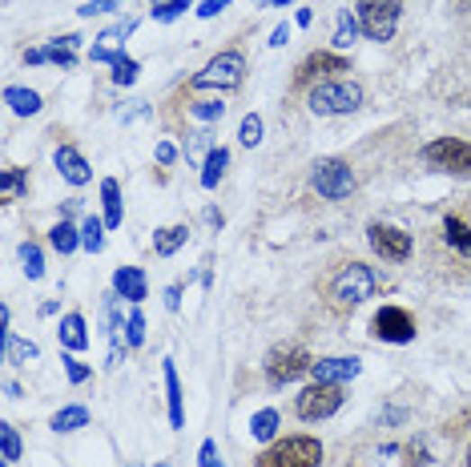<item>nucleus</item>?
I'll use <instances>...</instances> for the list:
<instances>
[{"label": "nucleus", "mask_w": 471, "mask_h": 467, "mask_svg": "<svg viewBox=\"0 0 471 467\" xmlns=\"http://www.w3.org/2000/svg\"><path fill=\"white\" fill-rule=\"evenodd\" d=\"M375 290H379V274L367 262H347L335 279H331V298H335L339 307H358V302L375 298Z\"/></svg>", "instance_id": "7ed1b4c3"}, {"label": "nucleus", "mask_w": 471, "mask_h": 467, "mask_svg": "<svg viewBox=\"0 0 471 467\" xmlns=\"http://www.w3.org/2000/svg\"><path fill=\"white\" fill-rule=\"evenodd\" d=\"M53 166L61 169V178L68 181V186H85V181L93 178L89 161L81 158V150H77V145H57V153H53Z\"/></svg>", "instance_id": "2eb2a0df"}, {"label": "nucleus", "mask_w": 471, "mask_h": 467, "mask_svg": "<svg viewBox=\"0 0 471 467\" xmlns=\"http://www.w3.org/2000/svg\"><path fill=\"white\" fill-rule=\"evenodd\" d=\"M105 230H109L105 222L89 214V218L81 222V246L89 250V254H101V250H105Z\"/></svg>", "instance_id": "c85d7f7f"}, {"label": "nucleus", "mask_w": 471, "mask_h": 467, "mask_svg": "<svg viewBox=\"0 0 471 467\" xmlns=\"http://www.w3.org/2000/svg\"><path fill=\"white\" fill-rule=\"evenodd\" d=\"M230 5H234V0H202V5H198V16H202V21H210V16H218L222 8H230Z\"/></svg>", "instance_id": "37998d69"}, {"label": "nucleus", "mask_w": 471, "mask_h": 467, "mask_svg": "<svg viewBox=\"0 0 471 467\" xmlns=\"http://www.w3.org/2000/svg\"><path fill=\"white\" fill-rule=\"evenodd\" d=\"M101 202H105V226L117 230V226H122L125 214H122V186H117L113 178L101 181Z\"/></svg>", "instance_id": "4be33fe9"}, {"label": "nucleus", "mask_w": 471, "mask_h": 467, "mask_svg": "<svg viewBox=\"0 0 471 467\" xmlns=\"http://www.w3.org/2000/svg\"><path fill=\"white\" fill-rule=\"evenodd\" d=\"M153 5H166V0H153Z\"/></svg>", "instance_id": "6e6d98bb"}, {"label": "nucleus", "mask_w": 471, "mask_h": 467, "mask_svg": "<svg viewBox=\"0 0 471 467\" xmlns=\"http://www.w3.org/2000/svg\"><path fill=\"white\" fill-rule=\"evenodd\" d=\"M358 371H363V362L355 354H331V359L314 362L311 375H314V383H350Z\"/></svg>", "instance_id": "ddd939ff"}, {"label": "nucleus", "mask_w": 471, "mask_h": 467, "mask_svg": "<svg viewBox=\"0 0 471 467\" xmlns=\"http://www.w3.org/2000/svg\"><path fill=\"white\" fill-rule=\"evenodd\" d=\"M5 395H8V399H16V395H21V383H13V379H8V383H5Z\"/></svg>", "instance_id": "3c124183"}, {"label": "nucleus", "mask_w": 471, "mask_h": 467, "mask_svg": "<svg viewBox=\"0 0 471 467\" xmlns=\"http://www.w3.org/2000/svg\"><path fill=\"white\" fill-rule=\"evenodd\" d=\"M358 29L367 41H391L399 29V16H403V0H358L355 5Z\"/></svg>", "instance_id": "20e7f679"}, {"label": "nucleus", "mask_w": 471, "mask_h": 467, "mask_svg": "<svg viewBox=\"0 0 471 467\" xmlns=\"http://www.w3.org/2000/svg\"><path fill=\"white\" fill-rule=\"evenodd\" d=\"M161 375H166V403H169V427H182L186 423V411H182V383H177V367L174 359L161 362Z\"/></svg>", "instance_id": "f3484780"}, {"label": "nucleus", "mask_w": 471, "mask_h": 467, "mask_svg": "<svg viewBox=\"0 0 471 467\" xmlns=\"http://www.w3.org/2000/svg\"><path fill=\"white\" fill-rule=\"evenodd\" d=\"M311 186L319 189L327 202H342V197L355 194V169L342 158H319L311 166Z\"/></svg>", "instance_id": "6e6552de"}, {"label": "nucleus", "mask_w": 471, "mask_h": 467, "mask_svg": "<svg viewBox=\"0 0 471 467\" xmlns=\"http://www.w3.org/2000/svg\"><path fill=\"white\" fill-rule=\"evenodd\" d=\"M0 452H5V463L21 460V431L13 423H0Z\"/></svg>", "instance_id": "2f4dec72"}, {"label": "nucleus", "mask_w": 471, "mask_h": 467, "mask_svg": "<svg viewBox=\"0 0 471 467\" xmlns=\"http://www.w3.org/2000/svg\"><path fill=\"white\" fill-rule=\"evenodd\" d=\"M153 158H158L161 166H174V161H177V150H174V145H169V142H158V150H153Z\"/></svg>", "instance_id": "c03bdc74"}, {"label": "nucleus", "mask_w": 471, "mask_h": 467, "mask_svg": "<svg viewBox=\"0 0 471 467\" xmlns=\"http://www.w3.org/2000/svg\"><path fill=\"white\" fill-rule=\"evenodd\" d=\"M122 121H137V117H149V105H145V101H130V109H122V114H117Z\"/></svg>", "instance_id": "a18cd8bd"}, {"label": "nucleus", "mask_w": 471, "mask_h": 467, "mask_svg": "<svg viewBox=\"0 0 471 467\" xmlns=\"http://www.w3.org/2000/svg\"><path fill=\"white\" fill-rule=\"evenodd\" d=\"M186 242H190V226H161L158 234H153V250H158V258H174Z\"/></svg>", "instance_id": "6ab92c4d"}, {"label": "nucleus", "mask_w": 471, "mask_h": 467, "mask_svg": "<svg viewBox=\"0 0 471 467\" xmlns=\"http://www.w3.org/2000/svg\"><path fill=\"white\" fill-rule=\"evenodd\" d=\"M21 262H24V274H29L32 282L45 274V254H41L37 242H21Z\"/></svg>", "instance_id": "7c9ffc66"}, {"label": "nucleus", "mask_w": 471, "mask_h": 467, "mask_svg": "<svg viewBox=\"0 0 471 467\" xmlns=\"http://www.w3.org/2000/svg\"><path fill=\"white\" fill-rule=\"evenodd\" d=\"M5 105L13 109L16 117H32V114H41V93L21 89V85H8V89H5Z\"/></svg>", "instance_id": "aec40b11"}, {"label": "nucleus", "mask_w": 471, "mask_h": 467, "mask_svg": "<svg viewBox=\"0 0 471 467\" xmlns=\"http://www.w3.org/2000/svg\"><path fill=\"white\" fill-rule=\"evenodd\" d=\"M141 343H145V315L133 310L130 323H125V347H141Z\"/></svg>", "instance_id": "e433bc0d"}, {"label": "nucleus", "mask_w": 471, "mask_h": 467, "mask_svg": "<svg viewBox=\"0 0 471 467\" xmlns=\"http://www.w3.org/2000/svg\"><path fill=\"white\" fill-rule=\"evenodd\" d=\"M0 194H5L8 202H21V197L29 194V169L8 166L5 174H0Z\"/></svg>", "instance_id": "393cba45"}, {"label": "nucleus", "mask_w": 471, "mask_h": 467, "mask_svg": "<svg viewBox=\"0 0 471 467\" xmlns=\"http://www.w3.org/2000/svg\"><path fill=\"white\" fill-rule=\"evenodd\" d=\"M186 8H194V0H166V5H158V8H153V21L169 24V21H177V16H182Z\"/></svg>", "instance_id": "f704fd0d"}, {"label": "nucleus", "mask_w": 471, "mask_h": 467, "mask_svg": "<svg viewBox=\"0 0 471 467\" xmlns=\"http://www.w3.org/2000/svg\"><path fill=\"white\" fill-rule=\"evenodd\" d=\"M423 161L439 174L471 178V142H464V137H435V142L423 145Z\"/></svg>", "instance_id": "423d86ee"}, {"label": "nucleus", "mask_w": 471, "mask_h": 467, "mask_svg": "<svg viewBox=\"0 0 471 467\" xmlns=\"http://www.w3.org/2000/svg\"><path fill=\"white\" fill-rule=\"evenodd\" d=\"M371 334L383 343H415V318L407 315L403 307H383L379 315L371 318Z\"/></svg>", "instance_id": "9b49d317"}, {"label": "nucleus", "mask_w": 471, "mask_h": 467, "mask_svg": "<svg viewBox=\"0 0 471 467\" xmlns=\"http://www.w3.org/2000/svg\"><path fill=\"white\" fill-rule=\"evenodd\" d=\"M137 73H141V65H137L133 57H122V60L113 65V85H133Z\"/></svg>", "instance_id": "4c0bfd02"}, {"label": "nucleus", "mask_w": 471, "mask_h": 467, "mask_svg": "<svg viewBox=\"0 0 471 467\" xmlns=\"http://www.w3.org/2000/svg\"><path fill=\"white\" fill-rule=\"evenodd\" d=\"M246 77V57L238 49H226L202 69V73L190 77V89H238Z\"/></svg>", "instance_id": "0eeeda50"}, {"label": "nucleus", "mask_w": 471, "mask_h": 467, "mask_svg": "<svg viewBox=\"0 0 471 467\" xmlns=\"http://www.w3.org/2000/svg\"><path fill=\"white\" fill-rule=\"evenodd\" d=\"M49 427L53 431H81V427H89V407H61L49 419Z\"/></svg>", "instance_id": "cd10ccee"}, {"label": "nucleus", "mask_w": 471, "mask_h": 467, "mask_svg": "<svg viewBox=\"0 0 471 467\" xmlns=\"http://www.w3.org/2000/svg\"><path fill=\"white\" fill-rule=\"evenodd\" d=\"M113 294L117 298H130L137 307V302L149 298V282H145V274L137 270V266H117L113 270Z\"/></svg>", "instance_id": "dca6fc26"}, {"label": "nucleus", "mask_w": 471, "mask_h": 467, "mask_svg": "<svg viewBox=\"0 0 471 467\" xmlns=\"http://www.w3.org/2000/svg\"><path fill=\"white\" fill-rule=\"evenodd\" d=\"M125 0H89V5H81V16H101V13H113V8H122Z\"/></svg>", "instance_id": "a19ab883"}, {"label": "nucleus", "mask_w": 471, "mask_h": 467, "mask_svg": "<svg viewBox=\"0 0 471 467\" xmlns=\"http://www.w3.org/2000/svg\"><path fill=\"white\" fill-rule=\"evenodd\" d=\"M77 45H81V37H77V32H68V37H57L53 45H45V49H29V53H24V60H29V65H61V69H73V65H77V53H73Z\"/></svg>", "instance_id": "f8f14e48"}, {"label": "nucleus", "mask_w": 471, "mask_h": 467, "mask_svg": "<svg viewBox=\"0 0 471 467\" xmlns=\"http://www.w3.org/2000/svg\"><path fill=\"white\" fill-rule=\"evenodd\" d=\"M205 222H210V226H213V230H222V214H218V210H213V206H210V210H205Z\"/></svg>", "instance_id": "09e8293b"}, {"label": "nucleus", "mask_w": 471, "mask_h": 467, "mask_svg": "<svg viewBox=\"0 0 471 467\" xmlns=\"http://www.w3.org/2000/svg\"><path fill=\"white\" fill-rule=\"evenodd\" d=\"M213 153V133L210 129H202V133H194L190 142H186V158L190 161H205Z\"/></svg>", "instance_id": "473e14b6"}, {"label": "nucleus", "mask_w": 471, "mask_h": 467, "mask_svg": "<svg viewBox=\"0 0 471 467\" xmlns=\"http://www.w3.org/2000/svg\"><path fill=\"white\" fill-rule=\"evenodd\" d=\"M467 467H471V447H467Z\"/></svg>", "instance_id": "864d4df0"}, {"label": "nucleus", "mask_w": 471, "mask_h": 467, "mask_svg": "<svg viewBox=\"0 0 471 467\" xmlns=\"http://www.w3.org/2000/svg\"><path fill=\"white\" fill-rule=\"evenodd\" d=\"M314 21V13H311V8H298V24H303V29H306V24H311Z\"/></svg>", "instance_id": "8fccbe9b"}, {"label": "nucleus", "mask_w": 471, "mask_h": 467, "mask_svg": "<svg viewBox=\"0 0 471 467\" xmlns=\"http://www.w3.org/2000/svg\"><path fill=\"white\" fill-rule=\"evenodd\" d=\"M190 114L198 121H218L222 114H226V105H222V97H202V101H194L190 105Z\"/></svg>", "instance_id": "72a5a7b5"}, {"label": "nucleus", "mask_w": 471, "mask_h": 467, "mask_svg": "<svg viewBox=\"0 0 471 467\" xmlns=\"http://www.w3.org/2000/svg\"><path fill=\"white\" fill-rule=\"evenodd\" d=\"M254 467H322V444L314 435H286L270 444Z\"/></svg>", "instance_id": "f03ea898"}, {"label": "nucleus", "mask_w": 471, "mask_h": 467, "mask_svg": "<svg viewBox=\"0 0 471 467\" xmlns=\"http://www.w3.org/2000/svg\"><path fill=\"white\" fill-rule=\"evenodd\" d=\"M327 73H350V60L342 57V53H311L303 65H298L294 81L298 85H311L314 77H327Z\"/></svg>", "instance_id": "4468645a"}, {"label": "nucleus", "mask_w": 471, "mask_h": 467, "mask_svg": "<svg viewBox=\"0 0 471 467\" xmlns=\"http://www.w3.org/2000/svg\"><path fill=\"white\" fill-rule=\"evenodd\" d=\"M407 455H411L407 467H431V455H427V439H423V435L411 439V444H407Z\"/></svg>", "instance_id": "58836bf2"}, {"label": "nucleus", "mask_w": 471, "mask_h": 467, "mask_svg": "<svg viewBox=\"0 0 471 467\" xmlns=\"http://www.w3.org/2000/svg\"><path fill=\"white\" fill-rule=\"evenodd\" d=\"M49 242H53L57 254H73V250L81 246V230H77L68 218H61L53 230H49Z\"/></svg>", "instance_id": "b1692460"}, {"label": "nucleus", "mask_w": 471, "mask_h": 467, "mask_svg": "<svg viewBox=\"0 0 471 467\" xmlns=\"http://www.w3.org/2000/svg\"><path fill=\"white\" fill-rule=\"evenodd\" d=\"M226 166H230V150H226V145H213V153L202 161V186L205 189H218V181H222V174H226Z\"/></svg>", "instance_id": "5701e85b"}, {"label": "nucleus", "mask_w": 471, "mask_h": 467, "mask_svg": "<svg viewBox=\"0 0 471 467\" xmlns=\"http://www.w3.org/2000/svg\"><path fill=\"white\" fill-rule=\"evenodd\" d=\"M342 403H347L342 383H311V387H303V391L294 395V411H298V419H306V423L331 419Z\"/></svg>", "instance_id": "1a4fd4ad"}, {"label": "nucleus", "mask_w": 471, "mask_h": 467, "mask_svg": "<svg viewBox=\"0 0 471 467\" xmlns=\"http://www.w3.org/2000/svg\"><path fill=\"white\" fill-rule=\"evenodd\" d=\"M358 32H363V29H358V16H350L347 8H342V13H339V29H335V37H331V45H335L339 53H347V49L358 41Z\"/></svg>", "instance_id": "bb28decb"}, {"label": "nucleus", "mask_w": 471, "mask_h": 467, "mask_svg": "<svg viewBox=\"0 0 471 467\" xmlns=\"http://www.w3.org/2000/svg\"><path fill=\"white\" fill-rule=\"evenodd\" d=\"M158 467H169V463H158Z\"/></svg>", "instance_id": "4d7b16f0"}, {"label": "nucleus", "mask_w": 471, "mask_h": 467, "mask_svg": "<svg viewBox=\"0 0 471 467\" xmlns=\"http://www.w3.org/2000/svg\"><path fill=\"white\" fill-rule=\"evenodd\" d=\"M290 41V24H278V29H274V37H270V45L274 49H282Z\"/></svg>", "instance_id": "49530a36"}, {"label": "nucleus", "mask_w": 471, "mask_h": 467, "mask_svg": "<svg viewBox=\"0 0 471 467\" xmlns=\"http://www.w3.org/2000/svg\"><path fill=\"white\" fill-rule=\"evenodd\" d=\"M250 435L258 439V444H270V439L278 435V411L267 407V411L254 415V419H250Z\"/></svg>", "instance_id": "c756f323"}, {"label": "nucleus", "mask_w": 471, "mask_h": 467, "mask_svg": "<svg viewBox=\"0 0 471 467\" xmlns=\"http://www.w3.org/2000/svg\"><path fill=\"white\" fill-rule=\"evenodd\" d=\"M367 242H371V250L383 258V262H407L411 250H415V242H411L407 230L383 226V222H371V226H367Z\"/></svg>", "instance_id": "9d476101"}, {"label": "nucleus", "mask_w": 471, "mask_h": 467, "mask_svg": "<svg viewBox=\"0 0 471 467\" xmlns=\"http://www.w3.org/2000/svg\"><path fill=\"white\" fill-rule=\"evenodd\" d=\"M238 137H242V145H250V150H254V145L262 142V117L258 114H246L242 117V129H238Z\"/></svg>", "instance_id": "c9c22d12"}, {"label": "nucleus", "mask_w": 471, "mask_h": 467, "mask_svg": "<svg viewBox=\"0 0 471 467\" xmlns=\"http://www.w3.org/2000/svg\"><path fill=\"white\" fill-rule=\"evenodd\" d=\"M198 463H202V467H222V460H218V444H213V439H205V444H202Z\"/></svg>", "instance_id": "79ce46f5"}, {"label": "nucleus", "mask_w": 471, "mask_h": 467, "mask_svg": "<svg viewBox=\"0 0 471 467\" xmlns=\"http://www.w3.org/2000/svg\"><path fill=\"white\" fill-rule=\"evenodd\" d=\"M311 367H314L311 351L298 347V343H278V347L267 354V362H262V371H267V383H270V387L294 383V379H303Z\"/></svg>", "instance_id": "39448f33"}, {"label": "nucleus", "mask_w": 471, "mask_h": 467, "mask_svg": "<svg viewBox=\"0 0 471 467\" xmlns=\"http://www.w3.org/2000/svg\"><path fill=\"white\" fill-rule=\"evenodd\" d=\"M166 307H169V310L182 307V287H166Z\"/></svg>", "instance_id": "de8ad7c7"}, {"label": "nucleus", "mask_w": 471, "mask_h": 467, "mask_svg": "<svg viewBox=\"0 0 471 467\" xmlns=\"http://www.w3.org/2000/svg\"><path fill=\"white\" fill-rule=\"evenodd\" d=\"M314 117H342V114H355L363 105V85L358 81H319L306 97Z\"/></svg>", "instance_id": "f257e3e1"}, {"label": "nucleus", "mask_w": 471, "mask_h": 467, "mask_svg": "<svg viewBox=\"0 0 471 467\" xmlns=\"http://www.w3.org/2000/svg\"><path fill=\"white\" fill-rule=\"evenodd\" d=\"M443 242H448L451 250H459L464 258H471V226L464 218H456V214L443 218Z\"/></svg>", "instance_id": "412c9836"}, {"label": "nucleus", "mask_w": 471, "mask_h": 467, "mask_svg": "<svg viewBox=\"0 0 471 467\" xmlns=\"http://www.w3.org/2000/svg\"><path fill=\"white\" fill-rule=\"evenodd\" d=\"M65 375H68V383H85V379H89L93 375V367H85V362L81 359H73V354H65Z\"/></svg>", "instance_id": "ea45409f"}, {"label": "nucleus", "mask_w": 471, "mask_h": 467, "mask_svg": "<svg viewBox=\"0 0 471 467\" xmlns=\"http://www.w3.org/2000/svg\"><path fill=\"white\" fill-rule=\"evenodd\" d=\"M57 334H61L65 351H85V347H89V326H85V315H77V310L61 318V331H57Z\"/></svg>", "instance_id": "a211bd4d"}, {"label": "nucleus", "mask_w": 471, "mask_h": 467, "mask_svg": "<svg viewBox=\"0 0 471 467\" xmlns=\"http://www.w3.org/2000/svg\"><path fill=\"white\" fill-rule=\"evenodd\" d=\"M270 5H274V8H286V5H290V0H270Z\"/></svg>", "instance_id": "603ef678"}, {"label": "nucleus", "mask_w": 471, "mask_h": 467, "mask_svg": "<svg viewBox=\"0 0 471 467\" xmlns=\"http://www.w3.org/2000/svg\"><path fill=\"white\" fill-rule=\"evenodd\" d=\"M37 354H41V351H37V343L16 339L13 331L5 334V359L13 362V367H24V362H32V359H37Z\"/></svg>", "instance_id": "a878e982"}, {"label": "nucleus", "mask_w": 471, "mask_h": 467, "mask_svg": "<svg viewBox=\"0 0 471 467\" xmlns=\"http://www.w3.org/2000/svg\"><path fill=\"white\" fill-rule=\"evenodd\" d=\"M464 8H471V0H464Z\"/></svg>", "instance_id": "5fc2aeb1"}]
</instances>
